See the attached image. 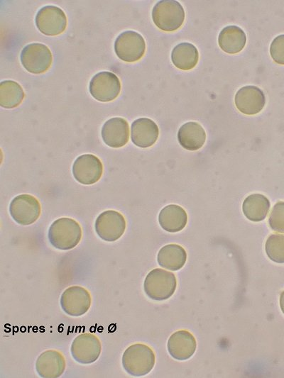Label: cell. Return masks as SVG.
<instances>
[{
  "label": "cell",
  "mask_w": 284,
  "mask_h": 378,
  "mask_svg": "<svg viewBox=\"0 0 284 378\" xmlns=\"http://www.w3.org/2000/svg\"><path fill=\"white\" fill-rule=\"evenodd\" d=\"M82 235V228L78 222L70 218L62 217L51 223L48 238L55 248L68 250L77 245Z\"/></svg>",
  "instance_id": "1"
},
{
  "label": "cell",
  "mask_w": 284,
  "mask_h": 378,
  "mask_svg": "<svg viewBox=\"0 0 284 378\" xmlns=\"http://www.w3.org/2000/svg\"><path fill=\"white\" fill-rule=\"evenodd\" d=\"M155 357L153 350L142 343L129 346L124 352L121 364L124 369L133 377L148 374L155 365Z\"/></svg>",
  "instance_id": "2"
},
{
  "label": "cell",
  "mask_w": 284,
  "mask_h": 378,
  "mask_svg": "<svg viewBox=\"0 0 284 378\" xmlns=\"http://www.w3.org/2000/svg\"><path fill=\"white\" fill-rule=\"evenodd\" d=\"M185 13L182 6L175 0L158 1L152 10V19L155 25L163 31L179 29L185 21Z\"/></svg>",
  "instance_id": "3"
},
{
  "label": "cell",
  "mask_w": 284,
  "mask_h": 378,
  "mask_svg": "<svg viewBox=\"0 0 284 378\" xmlns=\"http://www.w3.org/2000/svg\"><path fill=\"white\" fill-rule=\"evenodd\" d=\"M176 286L177 280L175 274L160 268L149 272L143 282L145 294L155 301L169 299L174 294Z\"/></svg>",
  "instance_id": "4"
},
{
  "label": "cell",
  "mask_w": 284,
  "mask_h": 378,
  "mask_svg": "<svg viewBox=\"0 0 284 378\" xmlns=\"http://www.w3.org/2000/svg\"><path fill=\"white\" fill-rule=\"evenodd\" d=\"M114 51L116 56L124 62H136L145 53V40L140 33L134 30H125L116 38Z\"/></svg>",
  "instance_id": "5"
},
{
  "label": "cell",
  "mask_w": 284,
  "mask_h": 378,
  "mask_svg": "<svg viewBox=\"0 0 284 378\" xmlns=\"http://www.w3.org/2000/svg\"><path fill=\"white\" fill-rule=\"evenodd\" d=\"M20 60L23 67L33 74H41L47 71L53 61L51 51L44 44L30 43L21 50Z\"/></svg>",
  "instance_id": "6"
},
{
  "label": "cell",
  "mask_w": 284,
  "mask_h": 378,
  "mask_svg": "<svg viewBox=\"0 0 284 378\" xmlns=\"http://www.w3.org/2000/svg\"><path fill=\"white\" fill-rule=\"evenodd\" d=\"M126 223L124 216L114 210H107L97 218L94 228L97 235L104 241L114 242L124 234Z\"/></svg>",
  "instance_id": "7"
},
{
  "label": "cell",
  "mask_w": 284,
  "mask_h": 378,
  "mask_svg": "<svg viewBox=\"0 0 284 378\" xmlns=\"http://www.w3.org/2000/svg\"><path fill=\"white\" fill-rule=\"evenodd\" d=\"M102 352V344L97 336L84 333L78 335L72 342L70 353L72 358L83 365L96 362Z\"/></svg>",
  "instance_id": "8"
},
{
  "label": "cell",
  "mask_w": 284,
  "mask_h": 378,
  "mask_svg": "<svg viewBox=\"0 0 284 378\" xmlns=\"http://www.w3.org/2000/svg\"><path fill=\"white\" fill-rule=\"evenodd\" d=\"M91 95L97 101L108 102L115 99L121 91L118 77L111 72H100L91 79L89 84Z\"/></svg>",
  "instance_id": "9"
},
{
  "label": "cell",
  "mask_w": 284,
  "mask_h": 378,
  "mask_svg": "<svg viewBox=\"0 0 284 378\" xmlns=\"http://www.w3.org/2000/svg\"><path fill=\"white\" fill-rule=\"evenodd\" d=\"M92 304L91 294L81 286H71L61 294L60 304L68 316L79 317L85 314Z\"/></svg>",
  "instance_id": "10"
},
{
  "label": "cell",
  "mask_w": 284,
  "mask_h": 378,
  "mask_svg": "<svg viewBox=\"0 0 284 378\" xmlns=\"http://www.w3.org/2000/svg\"><path fill=\"white\" fill-rule=\"evenodd\" d=\"M35 22L37 28L43 34L49 36L61 34L67 27V17L59 7L48 5L37 12Z\"/></svg>",
  "instance_id": "11"
},
{
  "label": "cell",
  "mask_w": 284,
  "mask_h": 378,
  "mask_svg": "<svg viewBox=\"0 0 284 378\" xmlns=\"http://www.w3.org/2000/svg\"><path fill=\"white\" fill-rule=\"evenodd\" d=\"M40 205L30 194H20L12 199L9 206L11 218L18 224L28 226L35 223L40 214Z\"/></svg>",
  "instance_id": "12"
},
{
  "label": "cell",
  "mask_w": 284,
  "mask_h": 378,
  "mask_svg": "<svg viewBox=\"0 0 284 378\" xmlns=\"http://www.w3.org/2000/svg\"><path fill=\"white\" fill-rule=\"evenodd\" d=\"M103 173L100 160L92 154L80 155L72 165L74 178L80 184L89 185L98 182Z\"/></svg>",
  "instance_id": "13"
},
{
  "label": "cell",
  "mask_w": 284,
  "mask_h": 378,
  "mask_svg": "<svg viewBox=\"0 0 284 378\" xmlns=\"http://www.w3.org/2000/svg\"><path fill=\"white\" fill-rule=\"evenodd\" d=\"M234 103L237 109L242 113L254 115L263 110L266 104V97L260 88L248 85L236 91Z\"/></svg>",
  "instance_id": "14"
},
{
  "label": "cell",
  "mask_w": 284,
  "mask_h": 378,
  "mask_svg": "<svg viewBox=\"0 0 284 378\" xmlns=\"http://www.w3.org/2000/svg\"><path fill=\"white\" fill-rule=\"evenodd\" d=\"M101 135L106 145L114 148L123 147L129 139V123L123 118H111L104 123Z\"/></svg>",
  "instance_id": "15"
},
{
  "label": "cell",
  "mask_w": 284,
  "mask_h": 378,
  "mask_svg": "<svg viewBox=\"0 0 284 378\" xmlns=\"http://www.w3.org/2000/svg\"><path fill=\"white\" fill-rule=\"evenodd\" d=\"M66 362L62 354L55 350L43 352L36 361V370L43 378L60 377L65 369Z\"/></svg>",
  "instance_id": "16"
},
{
  "label": "cell",
  "mask_w": 284,
  "mask_h": 378,
  "mask_svg": "<svg viewBox=\"0 0 284 378\" xmlns=\"http://www.w3.org/2000/svg\"><path fill=\"white\" fill-rule=\"evenodd\" d=\"M159 135L157 124L148 118H140L133 121L131 126L132 143L142 148L152 146Z\"/></svg>",
  "instance_id": "17"
},
{
  "label": "cell",
  "mask_w": 284,
  "mask_h": 378,
  "mask_svg": "<svg viewBox=\"0 0 284 378\" xmlns=\"http://www.w3.org/2000/svg\"><path fill=\"white\" fill-rule=\"evenodd\" d=\"M197 343L195 337L187 330H180L173 333L168 341V350L175 360H185L195 352Z\"/></svg>",
  "instance_id": "18"
},
{
  "label": "cell",
  "mask_w": 284,
  "mask_h": 378,
  "mask_svg": "<svg viewBox=\"0 0 284 378\" xmlns=\"http://www.w3.org/2000/svg\"><path fill=\"white\" fill-rule=\"evenodd\" d=\"M178 140L185 149L191 151L197 150L204 144L206 133L200 124L190 121L180 128L178 132Z\"/></svg>",
  "instance_id": "19"
},
{
  "label": "cell",
  "mask_w": 284,
  "mask_h": 378,
  "mask_svg": "<svg viewBox=\"0 0 284 378\" xmlns=\"http://www.w3.org/2000/svg\"><path fill=\"white\" fill-rule=\"evenodd\" d=\"M187 221L186 211L181 206L175 204L165 206L158 215L160 226L170 233L182 230L185 227Z\"/></svg>",
  "instance_id": "20"
},
{
  "label": "cell",
  "mask_w": 284,
  "mask_h": 378,
  "mask_svg": "<svg viewBox=\"0 0 284 378\" xmlns=\"http://www.w3.org/2000/svg\"><path fill=\"white\" fill-rule=\"evenodd\" d=\"M246 43V33L237 26H228L224 28L219 34V45L223 51L229 54L241 52Z\"/></svg>",
  "instance_id": "21"
},
{
  "label": "cell",
  "mask_w": 284,
  "mask_h": 378,
  "mask_svg": "<svg viewBox=\"0 0 284 378\" xmlns=\"http://www.w3.org/2000/svg\"><path fill=\"white\" fill-rule=\"evenodd\" d=\"M187 260L185 249L177 244H169L163 246L157 255L158 265L172 271L181 269Z\"/></svg>",
  "instance_id": "22"
},
{
  "label": "cell",
  "mask_w": 284,
  "mask_h": 378,
  "mask_svg": "<svg viewBox=\"0 0 284 378\" xmlns=\"http://www.w3.org/2000/svg\"><path fill=\"white\" fill-rule=\"evenodd\" d=\"M270 209V201L261 194L248 195L244 201L242 211L244 216L254 222L261 221L266 217Z\"/></svg>",
  "instance_id": "23"
},
{
  "label": "cell",
  "mask_w": 284,
  "mask_h": 378,
  "mask_svg": "<svg viewBox=\"0 0 284 378\" xmlns=\"http://www.w3.org/2000/svg\"><path fill=\"white\" fill-rule=\"evenodd\" d=\"M199 60L197 48L190 43H181L175 45L171 52V60L173 65L182 70H190L194 68Z\"/></svg>",
  "instance_id": "24"
},
{
  "label": "cell",
  "mask_w": 284,
  "mask_h": 378,
  "mask_svg": "<svg viewBox=\"0 0 284 378\" xmlns=\"http://www.w3.org/2000/svg\"><path fill=\"white\" fill-rule=\"evenodd\" d=\"M21 86L15 81L5 80L0 83V105L6 109L18 106L24 98Z\"/></svg>",
  "instance_id": "25"
},
{
  "label": "cell",
  "mask_w": 284,
  "mask_h": 378,
  "mask_svg": "<svg viewBox=\"0 0 284 378\" xmlns=\"http://www.w3.org/2000/svg\"><path fill=\"white\" fill-rule=\"evenodd\" d=\"M265 250L271 260L284 263V235L271 234L266 240Z\"/></svg>",
  "instance_id": "26"
},
{
  "label": "cell",
  "mask_w": 284,
  "mask_h": 378,
  "mask_svg": "<svg viewBox=\"0 0 284 378\" xmlns=\"http://www.w3.org/2000/svg\"><path fill=\"white\" fill-rule=\"evenodd\" d=\"M268 224L273 230L284 233V201H278L273 206Z\"/></svg>",
  "instance_id": "27"
},
{
  "label": "cell",
  "mask_w": 284,
  "mask_h": 378,
  "mask_svg": "<svg viewBox=\"0 0 284 378\" xmlns=\"http://www.w3.org/2000/svg\"><path fill=\"white\" fill-rule=\"evenodd\" d=\"M270 55L275 62L284 65V34L276 36L271 43Z\"/></svg>",
  "instance_id": "28"
},
{
  "label": "cell",
  "mask_w": 284,
  "mask_h": 378,
  "mask_svg": "<svg viewBox=\"0 0 284 378\" xmlns=\"http://www.w3.org/2000/svg\"><path fill=\"white\" fill-rule=\"evenodd\" d=\"M280 307L284 314V291H283L280 296Z\"/></svg>",
  "instance_id": "29"
}]
</instances>
